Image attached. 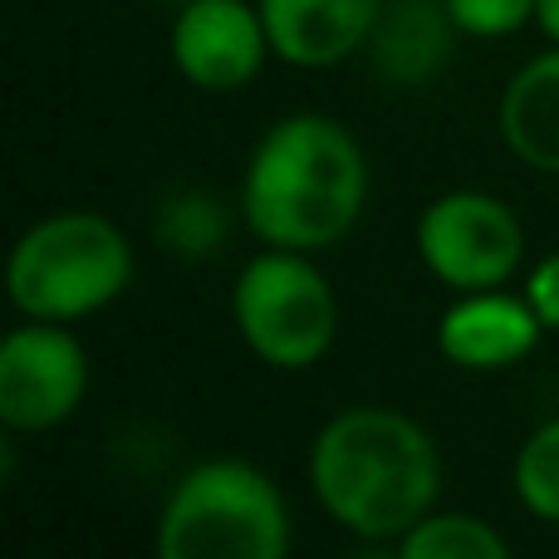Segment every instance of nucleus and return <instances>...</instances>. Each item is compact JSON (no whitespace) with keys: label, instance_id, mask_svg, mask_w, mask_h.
Instances as JSON below:
<instances>
[{"label":"nucleus","instance_id":"9d476101","mask_svg":"<svg viewBox=\"0 0 559 559\" xmlns=\"http://www.w3.org/2000/svg\"><path fill=\"white\" fill-rule=\"evenodd\" d=\"M271 49L289 69H338L368 49L383 0H255Z\"/></svg>","mask_w":559,"mask_h":559},{"label":"nucleus","instance_id":"1a4fd4ad","mask_svg":"<svg viewBox=\"0 0 559 559\" xmlns=\"http://www.w3.org/2000/svg\"><path fill=\"white\" fill-rule=\"evenodd\" d=\"M550 329L531 309V299L511 285L466 289L437 319V354L462 373H506L521 368L540 348Z\"/></svg>","mask_w":559,"mask_h":559},{"label":"nucleus","instance_id":"2eb2a0df","mask_svg":"<svg viewBox=\"0 0 559 559\" xmlns=\"http://www.w3.org/2000/svg\"><path fill=\"white\" fill-rule=\"evenodd\" d=\"M511 491L540 525H559V413L535 423L511 456Z\"/></svg>","mask_w":559,"mask_h":559},{"label":"nucleus","instance_id":"f8f14e48","mask_svg":"<svg viewBox=\"0 0 559 559\" xmlns=\"http://www.w3.org/2000/svg\"><path fill=\"white\" fill-rule=\"evenodd\" d=\"M506 153L540 177H559V45L531 55L496 98Z\"/></svg>","mask_w":559,"mask_h":559},{"label":"nucleus","instance_id":"20e7f679","mask_svg":"<svg viewBox=\"0 0 559 559\" xmlns=\"http://www.w3.org/2000/svg\"><path fill=\"white\" fill-rule=\"evenodd\" d=\"M153 545L163 559H285L295 550V515L265 466L206 456L163 496Z\"/></svg>","mask_w":559,"mask_h":559},{"label":"nucleus","instance_id":"f03ea898","mask_svg":"<svg viewBox=\"0 0 559 559\" xmlns=\"http://www.w3.org/2000/svg\"><path fill=\"white\" fill-rule=\"evenodd\" d=\"M373 167L358 133L334 114L299 108L255 138L241 167L236 206L261 246L324 255L358 231Z\"/></svg>","mask_w":559,"mask_h":559},{"label":"nucleus","instance_id":"7ed1b4c3","mask_svg":"<svg viewBox=\"0 0 559 559\" xmlns=\"http://www.w3.org/2000/svg\"><path fill=\"white\" fill-rule=\"evenodd\" d=\"M138 251L108 212L64 206L15 236L5 261V295L20 319L84 324L133 289Z\"/></svg>","mask_w":559,"mask_h":559},{"label":"nucleus","instance_id":"f3484780","mask_svg":"<svg viewBox=\"0 0 559 559\" xmlns=\"http://www.w3.org/2000/svg\"><path fill=\"white\" fill-rule=\"evenodd\" d=\"M521 295L531 299V309L540 314V324L550 329V334H559V246L545 251L535 265H525Z\"/></svg>","mask_w":559,"mask_h":559},{"label":"nucleus","instance_id":"9b49d317","mask_svg":"<svg viewBox=\"0 0 559 559\" xmlns=\"http://www.w3.org/2000/svg\"><path fill=\"white\" fill-rule=\"evenodd\" d=\"M456 39H462V29H456L447 0H383L364 59L383 84L427 88L447 74Z\"/></svg>","mask_w":559,"mask_h":559},{"label":"nucleus","instance_id":"39448f33","mask_svg":"<svg viewBox=\"0 0 559 559\" xmlns=\"http://www.w3.org/2000/svg\"><path fill=\"white\" fill-rule=\"evenodd\" d=\"M231 324L255 364L271 373H309L338 344V295L319 255L261 246L236 271Z\"/></svg>","mask_w":559,"mask_h":559},{"label":"nucleus","instance_id":"dca6fc26","mask_svg":"<svg viewBox=\"0 0 559 559\" xmlns=\"http://www.w3.org/2000/svg\"><path fill=\"white\" fill-rule=\"evenodd\" d=\"M462 39H511L535 25V0H447Z\"/></svg>","mask_w":559,"mask_h":559},{"label":"nucleus","instance_id":"f257e3e1","mask_svg":"<svg viewBox=\"0 0 559 559\" xmlns=\"http://www.w3.org/2000/svg\"><path fill=\"white\" fill-rule=\"evenodd\" d=\"M309 496L329 525L364 545H397L442 506V447L413 413L388 403L338 407L309 437Z\"/></svg>","mask_w":559,"mask_h":559},{"label":"nucleus","instance_id":"ddd939ff","mask_svg":"<svg viewBox=\"0 0 559 559\" xmlns=\"http://www.w3.org/2000/svg\"><path fill=\"white\" fill-rule=\"evenodd\" d=\"M241 222V206L226 202L212 187H177L163 197L153 216V241L163 255L182 265H202L231 246V231Z\"/></svg>","mask_w":559,"mask_h":559},{"label":"nucleus","instance_id":"6e6552de","mask_svg":"<svg viewBox=\"0 0 559 559\" xmlns=\"http://www.w3.org/2000/svg\"><path fill=\"white\" fill-rule=\"evenodd\" d=\"M167 55L197 94H241L275 59L271 29L255 0H182L167 25Z\"/></svg>","mask_w":559,"mask_h":559},{"label":"nucleus","instance_id":"423d86ee","mask_svg":"<svg viewBox=\"0 0 559 559\" xmlns=\"http://www.w3.org/2000/svg\"><path fill=\"white\" fill-rule=\"evenodd\" d=\"M413 251L447 295H466V289L511 285L525 271L531 246L506 197L486 187H452L417 212Z\"/></svg>","mask_w":559,"mask_h":559},{"label":"nucleus","instance_id":"6ab92c4d","mask_svg":"<svg viewBox=\"0 0 559 559\" xmlns=\"http://www.w3.org/2000/svg\"><path fill=\"white\" fill-rule=\"evenodd\" d=\"M173 5H182V0H173Z\"/></svg>","mask_w":559,"mask_h":559},{"label":"nucleus","instance_id":"4468645a","mask_svg":"<svg viewBox=\"0 0 559 559\" xmlns=\"http://www.w3.org/2000/svg\"><path fill=\"white\" fill-rule=\"evenodd\" d=\"M403 559H506L511 540L496 531V521L476 511H427L403 540L393 545Z\"/></svg>","mask_w":559,"mask_h":559},{"label":"nucleus","instance_id":"a211bd4d","mask_svg":"<svg viewBox=\"0 0 559 559\" xmlns=\"http://www.w3.org/2000/svg\"><path fill=\"white\" fill-rule=\"evenodd\" d=\"M535 29L559 45V0H535Z\"/></svg>","mask_w":559,"mask_h":559},{"label":"nucleus","instance_id":"0eeeda50","mask_svg":"<svg viewBox=\"0 0 559 559\" xmlns=\"http://www.w3.org/2000/svg\"><path fill=\"white\" fill-rule=\"evenodd\" d=\"M88 348L74 324L20 319L0 338V427L39 437L64 427L88 397Z\"/></svg>","mask_w":559,"mask_h":559}]
</instances>
